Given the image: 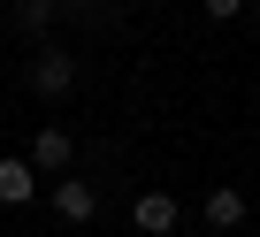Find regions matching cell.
Listing matches in <instances>:
<instances>
[{
    "label": "cell",
    "mask_w": 260,
    "mask_h": 237,
    "mask_svg": "<svg viewBox=\"0 0 260 237\" xmlns=\"http://www.w3.org/2000/svg\"><path fill=\"white\" fill-rule=\"evenodd\" d=\"M130 222H138L146 237H161V229H176V199H169V191H138V207H130Z\"/></svg>",
    "instance_id": "cell-1"
},
{
    "label": "cell",
    "mask_w": 260,
    "mask_h": 237,
    "mask_svg": "<svg viewBox=\"0 0 260 237\" xmlns=\"http://www.w3.org/2000/svg\"><path fill=\"white\" fill-rule=\"evenodd\" d=\"M54 214H61V222H92V214H100V191L61 176V184H54Z\"/></svg>",
    "instance_id": "cell-2"
},
{
    "label": "cell",
    "mask_w": 260,
    "mask_h": 237,
    "mask_svg": "<svg viewBox=\"0 0 260 237\" xmlns=\"http://www.w3.org/2000/svg\"><path fill=\"white\" fill-rule=\"evenodd\" d=\"M31 84H39V92H69V84H77V61H69L61 46H46L39 69H31Z\"/></svg>",
    "instance_id": "cell-3"
},
{
    "label": "cell",
    "mask_w": 260,
    "mask_h": 237,
    "mask_svg": "<svg viewBox=\"0 0 260 237\" xmlns=\"http://www.w3.org/2000/svg\"><path fill=\"white\" fill-rule=\"evenodd\" d=\"M31 191H39V168L31 161H0V207H23Z\"/></svg>",
    "instance_id": "cell-4"
},
{
    "label": "cell",
    "mask_w": 260,
    "mask_h": 237,
    "mask_svg": "<svg viewBox=\"0 0 260 237\" xmlns=\"http://www.w3.org/2000/svg\"><path fill=\"white\" fill-rule=\"evenodd\" d=\"M207 222H214V229H237V222H245V191H230V184L207 191Z\"/></svg>",
    "instance_id": "cell-5"
},
{
    "label": "cell",
    "mask_w": 260,
    "mask_h": 237,
    "mask_svg": "<svg viewBox=\"0 0 260 237\" xmlns=\"http://www.w3.org/2000/svg\"><path fill=\"white\" fill-rule=\"evenodd\" d=\"M31 168H69V130H39V146H31Z\"/></svg>",
    "instance_id": "cell-6"
},
{
    "label": "cell",
    "mask_w": 260,
    "mask_h": 237,
    "mask_svg": "<svg viewBox=\"0 0 260 237\" xmlns=\"http://www.w3.org/2000/svg\"><path fill=\"white\" fill-rule=\"evenodd\" d=\"M46 16H54V0H23V8H16L23 31H46Z\"/></svg>",
    "instance_id": "cell-7"
},
{
    "label": "cell",
    "mask_w": 260,
    "mask_h": 237,
    "mask_svg": "<svg viewBox=\"0 0 260 237\" xmlns=\"http://www.w3.org/2000/svg\"><path fill=\"white\" fill-rule=\"evenodd\" d=\"M237 8H245V0H207V16H214V23H230Z\"/></svg>",
    "instance_id": "cell-8"
},
{
    "label": "cell",
    "mask_w": 260,
    "mask_h": 237,
    "mask_svg": "<svg viewBox=\"0 0 260 237\" xmlns=\"http://www.w3.org/2000/svg\"><path fill=\"white\" fill-rule=\"evenodd\" d=\"M252 8H260V0H252Z\"/></svg>",
    "instance_id": "cell-9"
}]
</instances>
